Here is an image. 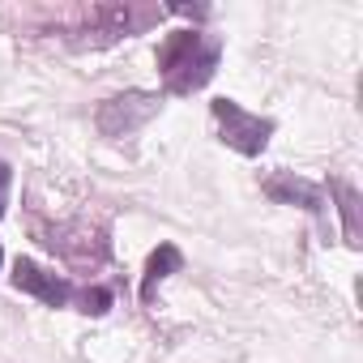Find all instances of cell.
Instances as JSON below:
<instances>
[{
	"instance_id": "cell-10",
	"label": "cell",
	"mask_w": 363,
	"mask_h": 363,
	"mask_svg": "<svg viewBox=\"0 0 363 363\" xmlns=\"http://www.w3.org/2000/svg\"><path fill=\"white\" fill-rule=\"evenodd\" d=\"M107 303H111V295H107L103 286H94V291H86V295H82V312H90V316H103V312H107Z\"/></svg>"
},
{
	"instance_id": "cell-4",
	"label": "cell",
	"mask_w": 363,
	"mask_h": 363,
	"mask_svg": "<svg viewBox=\"0 0 363 363\" xmlns=\"http://www.w3.org/2000/svg\"><path fill=\"white\" fill-rule=\"evenodd\" d=\"M150 18H154V13H145V9H137V5H90V9L82 13V30H77L82 39H77V43H90V48L116 43V39L141 30Z\"/></svg>"
},
{
	"instance_id": "cell-11",
	"label": "cell",
	"mask_w": 363,
	"mask_h": 363,
	"mask_svg": "<svg viewBox=\"0 0 363 363\" xmlns=\"http://www.w3.org/2000/svg\"><path fill=\"white\" fill-rule=\"evenodd\" d=\"M9 189H13V171H9V162H0V218L9 210Z\"/></svg>"
},
{
	"instance_id": "cell-1",
	"label": "cell",
	"mask_w": 363,
	"mask_h": 363,
	"mask_svg": "<svg viewBox=\"0 0 363 363\" xmlns=\"http://www.w3.org/2000/svg\"><path fill=\"white\" fill-rule=\"evenodd\" d=\"M218 39L201 30H175L158 43V77L171 94L201 90L218 69Z\"/></svg>"
},
{
	"instance_id": "cell-8",
	"label": "cell",
	"mask_w": 363,
	"mask_h": 363,
	"mask_svg": "<svg viewBox=\"0 0 363 363\" xmlns=\"http://www.w3.org/2000/svg\"><path fill=\"white\" fill-rule=\"evenodd\" d=\"M179 265H184L179 248H175V244H158V248L150 252V261H145V274H141V299L150 303V299H154V286H158L162 278H171Z\"/></svg>"
},
{
	"instance_id": "cell-5",
	"label": "cell",
	"mask_w": 363,
	"mask_h": 363,
	"mask_svg": "<svg viewBox=\"0 0 363 363\" xmlns=\"http://www.w3.org/2000/svg\"><path fill=\"white\" fill-rule=\"evenodd\" d=\"M43 244H52L60 257H69L73 265H94V261H103L107 257V240H103V231L99 227H90V223H73V227H56L52 231V240H43Z\"/></svg>"
},
{
	"instance_id": "cell-6",
	"label": "cell",
	"mask_w": 363,
	"mask_h": 363,
	"mask_svg": "<svg viewBox=\"0 0 363 363\" xmlns=\"http://www.w3.org/2000/svg\"><path fill=\"white\" fill-rule=\"evenodd\" d=\"M261 189H265L278 206H299V210H308V214H325L320 189L312 184V179L295 175V171H269V175L261 179Z\"/></svg>"
},
{
	"instance_id": "cell-9",
	"label": "cell",
	"mask_w": 363,
	"mask_h": 363,
	"mask_svg": "<svg viewBox=\"0 0 363 363\" xmlns=\"http://www.w3.org/2000/svg\"><path fill=\"white\" fill-rule=\"evenodd\" d=\"M333 193H337V210H342V218H346V244L350 248H359V193L350 189V184H333Z\"/></svg>"
},
{
	"instance_id": "cell-12",
	"label": "cell",
	"mask_w": 363,
	"mask_h": 363,
	"mask_svg": "<svg viewBox=\"0 0 363 363\" xmlns=\"http://www.w3.org/2000/svg\"><path fill=\"white\" fill-rule=\"evenodd\" d=\"M0 261H5V252H0Z\"/></svg>"
},
{
	"instance_id": "cell-2",
	"label": "cell",
	"mask_w": 363,
	"mask_h": 363,
	"mask_svg": "<svg viewBox=\"0 0 363 363\" xmlns=\"http://www.w3.org/2000/svg\"><path fill=\"white\" fill-rule=\"evenodd\" d=\"M162 99L150 94V90H124L116 99H107L99 111H94V124L103 137H133L137 128H145L154 116H158Z\"/></svg>"
},
{
	"instance_id": "cell-3",
	"label": "cell",
	"mask_w": 363,
	"mask_h": 363,
	"mask_svg": "<svg viewBox=\"0 0 363 363\" xmlns=\"http://www.w3.org/2000/svg\"><path fill=\"white\" fill-rule=\"evenodd\" d=\"M210 116H214V124H218V137L231 145V150H240V154H261L265 150V141H269V133H274V124L265 120V116H252V111H244L240 103H231V99H214L210 103Z\"/></svg>"
},
{
	"instance_id": "cell-7",
	"label": "cell",
	"mask_w": 363,
	"mask_h": 363,
	"mask_svg": "<svg viewBox=\"0 0 363 363\" xmlns=\"http://www.w3.org/2000/svg\"><path fill=\"white\" fill-rule=\"evenodd\" d=\"M13 286L26 291V295H35V299H43L48 308H65V303L73 299V282L60 278V274H48V269L35 265V261H18V265H13Z\"/></svg>"
}]
</instances>
